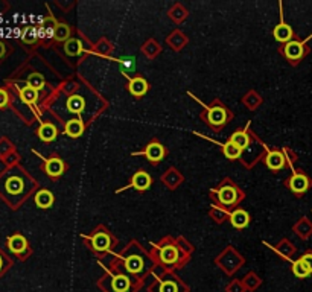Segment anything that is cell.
Masks as SVG:
<instances>
[{"mask_svg": "<svg viewBox=\"0 0 312 292\" xmlns=\"http://www.w3.org/2000/svg\"><path fill=\"white\" fill-rule=\"evenodd\" d=\"M207 119L210 122V125H213V127H221V125L226 124L227 113H226V110L223 107H212V108H209Z\"/></svg>", "mask_w": 312, "mask_h": 292, "instance_id": "6da1fadb", "label": "cell"}, {"mask_svg": "<svg viewBox=\"0 0 312 292\" xmlns=\"http://www.w3.org/2000/svg\"><path fill=\"white\" fill-rule=\"evenodd\" d=\"M218 198L224 206H233L237 201V190L233 186H224L218 192Z\"/></svg>", "mask_w": 312, "mask_h": 292, "instance_id": "7a4b0ae2", "label": "cell"}, {"mask_svg": "<svg viewBox=\"0 0 312 292\" xmlns=\"http://www.w3.org/2000/svg\"><path fill=\"white\" fill-rule=\"evenodd\" d=\"M230 222L234 228H245L250 222V215L242 209H237L230 215Z\"/></svg>", "mask_w": 312, "mask_h": 292, "instance_id": "3957f363", "label": "cell"}, {"mask_svg": "<svg viewBox=\"0 0 312 292\" xmlns=\"http://www.w3.org/2000/svg\"><path fill=\"white\" fill-rule=\"evenodd\" d=\"M303 44L300 41H290V43H286L285 46V55L288 60H291V61H297L303 57Z\"/></svg>", "mask_w": 312, "mask_h": 292, "instance_id": "277c9868", "label": "cell"}, {"mask_svg": "<svg viewBox=\"0 0 312 292\" xmlns=\"http://www.w3.org/2000/svg\"><path fill=\"white\" fill-rule=\"evenodd\" d=\"M309 180H308V177L306 175H303V174H294L293 177H291V180H290V187H291V190L294 192V193H305L306 190H308V187H309Z\"/></svg>", "mask_w": 312, "mask_h": 292, "instance_id": "5b68a950", "label": "cell"}, {"mask_svg": "<svg viewBox=\"0 0 312 292\" xmlns=\"http://www.w3.org/2000/svg\"><path fill=\"white\" fill-rule=\"evenodd\" d=\"M44 169H46L47 175H51V177H60V175H63V172H64V163H63L61 158L54 157V158H49V160L46 161Z\"/></svg>", "mask_w": 312, "mask_h": 292, "instance_id": "8992f818", "label": "cell"}, {"mask_svg": "<svg viewBox=\"0 0 312 292\" xmlns=\"http://www.w3.org/2000/svg\"><path fill=\"white\" fill-rule=\"evenodd\" d=\"M8 247L14 254H21L28 247V240L21 234H14L8 239Z\"/></svg>", "mask_w": 312, "mask_h": 292, "instance_id": "52a82bcc", "label": "cell"}, {"mask_svg": "<svg viewBox=\"0 0 312 292\" xmlns=\"http://www.w3.org/2000/svg\"><path fill=\"white\" fill-rule=\"evenodd\" d=\"M274 38L280 43H290L293 38V29L290 24L286 23H280L274 28Z\"/></svg>", "mask_w": 312, "mask_h": 292, "instance_id": "ba28073f", "label": "cell"}, {"mask_svg": "<svg viewBox=\"0 0 312 292\" xmlns=\"http://www.w3.org/2000/svg\"><path fill=\"white\" fill-rule=\"evenodd\" d=\"M145 154L148 157L150 161H160L163 157H164V148L158 143V142H153L147 146V149H145Z\"/></svg>", "mask_w": 312, "mask_h": 292, "instance_id": "9c48e42d", "label": "cell"}, {"mask_svg": "<svg viewBox=\"0 0 312 292\" xmlns=\"http://www.w3.org/2000/svg\"><path fill=\"white\" fill-rule=\"evenodd\" d=\"M110 243H111V239L105 233H96L91 237V245L96 251H107L110 248Z\"/></svg>", "mask_w": 312, "mask_h": 292, "instance_id": "30bf717a", "label": "cell"}, {"mask_svg": "<svg viewBox=\"0 0 312 292\" xmlns=\"http://www.w3.org/2000/svg\"><path fill=\"white\" fill-rule=\"evenodd\" d=\"M131 186L137 190H147L151 186V177L147 172L140 170V172L134 174V177L131 180Z\"/></svg>", "mask_w": 312, "mask_h": 292, "instance_id": "8fae6325", "label": "cell"}, {"mask_svg": "<svg viewBox=\"0 0 312 292\" xmlns=\"http://www.w3.org/2000/svg\"><path fill=\"white\" fill-rule=\"evenodd\" d=\"M160 260L166 265H172L178 260V250L174 245H166L160 250Z\"/></svg>", "mask_w": 312, "mask_h": 292, "instance_id": "7c38bea8", "label": "cell"}, {"mask_svg": "<svg viewBox=\"0 0 312 292\" xmlns=\"http://www.w3.org/2000/svg\"><path fill=\"white\" fill-rule=\"evenodd\" d=\"M265 161L271 170H279L285 166V155L280 151H271V152H268Z\"/></svg>", "mask_w": 312, "mask_h": 292, "instance_id": "4fadbf2b", "label": "cell"}, {"mask_svg": "<svg viewBox=\"0 0 312 292\" xmlns=\"http://www.w3.org/2000/svg\"><path fill=\"white\" fill-rule=\"evenodd\" d=\"M35 204L40 209H49L54 204V195L51 190H40L35 195Z\"/></svg>", "mask_w": 312, "mask_h": 292, "instance_id": "5bb4252c", "label": "cell"}, {"mask_svg": "<svg viewBox=\"0 0 312 292\" xmlns=\"http://www.w3.org/2000/svg\"><path fill=\"white\" fill-rule=\"evenodd\" d=\"M130 93L133 94V96H137V97H140V96H143L147 91H148V82L143 79V78H134V79H131V82H130Z\"/></svg>", "mask_w": 312, "mask_h": 292, "instance_id": "9a60e30c", "label": "cell"}, {"mask_svg": "<svg viewBox=\"0 0 312 292\" xmlns=\"http://www.w3.org/2000/svg\"><path fill=\"white\" fill-rule=\"evenodd\" d=\"M84 133V124L79 120V119H74V120H70L66 124V134L69 137H79L81 134Z\"/></svg>", "mask_w": 312, "mask_h": 292, "instance_id": "2e32d148", "label": "cell"}, {"mask_svg": "<svg viewBox=\"0 0 312 292\" xmlns=\"http://www.w3.org/2000/svg\"><path fill=\"white\" fill-rule=\"evenodd\" d=\"M57 134H58V131H57L55 125H52V124H43L38 128V137L43 142H52V140H55L57 139Z\"/></svg>", "mask_w": 312, "mask_h": 292, "instance_id": "e0dca14e", "label": "cell"}, {"mask_svg": "<svg viewBox=\"0 0 312 292\" xmlns=\"http://www.w3.org/2000/svg\"><path fill=\"white\" fill-rule=\"evenodd\" d=\"M111 288L114 292H127L130 289V279L127 276H114L111 280Z\"/></svg>", "mask_w": 312, "mask_h": 292, "instance_id": "ac0fdd59", "label": "cell"}, {"mask_svg": "<svg viewBox=\"0 0 312 292\" xmlns=\"http://www.w3.org/2000/svg\"><path fill=\"white\" fill-rule=\"evenodd\" d=\"M64 51L69 57H77L82 52V43L77 38H70L64 44Z\"/></svg>", "mask_w": 312, "mask_h": 292, "instance_id": "d6986e66", "label": "cell"}, {"mask_svg": "<svg viewBox=\"0 0 312 292\" xmlns=\"http://www.w3.org/2000/svg\"><path fill=\"white\" fill-rule=\"evenodd\" d=\"M84 107H85V102L79 94H74L67 99V108L70 113H81Z\"/></svg>", "mask_w": 312, "mask_h": 292, "instance_id": "ffe728a7", "label": "cell"}, {"mask_svg": "<svg viewBox=\"0 0 312 292\" xmlns=\"http://www.w3.org/2000/svg\"><path fill=\"white\" fill-rule=\"evenodd\" d=\"M20 97H21V101L26 104H35L38 101V90L26 85L20 90Z\"/></svg>", "mask_w": 312, "mask_h": 292, "instance_id": "44dd1931", "label": "cell"}, {"mask_svg": "<svg viewBox=\"0 0 312 292\" xmlns=\"http://www.w3.org/2000/svg\"><path fill=\"white\" fill-rule=\"evenodd\" d=\"M70 26L66 23H58L55 26V31H54V38L57 41H69L70 40Z\"/></svg>", "mask_w": 312, "mask_h": 292, "instance_id": "7402d4cb", "label": "cell"}, {"mask_svg": "<svg viewBox=\"0 0 312 292\" xmlns=\"http://www.w3.org/2000/svg\"><path fill=\"white\" fill-rule=\"evenodd\" d=\"M125 268L130 271V273H133V274H137V273H140L142 271V268H143V260H142V257H139V256H130L127 260H125Z\"/></svg>", "mask_w": 312, "mask_h": 292, "instance_id": "603a6c76", "label": "cell"}, {"mask_svg": "<svg viewBox=\"0 0 312 292\" xmlns=\"http://www.w3.org/2000/svg\"><path fill=\"white\" fill-rule=\"evenodd\" d=\"M230 142L234 143L236 146H239L241 149H245L247 146H248V143H250V137H248V134H245L244 131H236V133L232 136Z\"/></svg>", "mask_w": 312, "mask_h": 292, "instance_id": "cb8c5ba5", "label": "cell"}, {"mask_svg": "<svg viewBox=\"0 0 312 292\" xmlns=\"http://www.w3.org/2000/svg\"><path fill=\"white\" fill-rule=\"evenodd\" d=\"M241 152H242V149L239 148V146H236L234 143H232L230 140L224 145V155L230 160L237 158L239 155H241Z\"/></svg>", "mask_w": 312, "mask_h": 292, "instance_id": "d4e9b609", "label": "cell"}, {"mask_svg": "<svg viewBox=\"0 0 312 292\" xmlns=\"http://www.w3.org/2000/svg\"><path fill=\"white\" fill-rule=\"evenodd\" d=\"M293 273H294L299 279H305V277H308V276L311 274V271L306 268V265L303 263L302 259H299L297 262H294V265H293Z\"/></svg>", "mask_w": 312, "mask_h": 292, "instance_id": "484cf974", "label": "cell"}, {"mask_svg": "<svg viewBox=\"0 0 312 292\" xmlns=\"http://www.w3.org/2000/svg\"><path fill=\"white\" fill-rule=\"evenodd\" d=\"M28 85L35 90H41L44 87V78L40 75V73H31L28 78Z\"/></svg>", "mask_w": 312, "mask_h": 292, "instance_id": "4316f807", "label": "cell"}, {"mask_svg": "<svg viewBox=\"0 0 312 292\" xmlns=\"http://www.w3.org/2000/svg\"><path fill=\"white\" fill-rule=\"evenodd\" d=\"M158 292H178V286L175 282L172 280H166L160 285V289Z\"/></svg>", "mask_w": 312, "mask_h": 292, "instance_id": "83f0119b", "label": "cell"}, {"mask_svg": "<svg viewBox=\"0 0 312 292\" xmlns=\"http://www.w3.org/2000/svg\"><path fill=\"white\" fill-rule=\"evenodd\" d=\"M8 192H11V193H18L20 190H21V183L18 181V180H15V178H12V180H9V183H8Z\"/></svg>", "mask_w": 312, "mask_h": 292, "instance_id": "f1b7e54d", "label": "cell"}, {"mask_svg": "<svg viewBox=\"0 0 312 292\" xmlns=\"http://www.w3.org/2000/svg\"><path fill=\"white\" fill-rule=\"evenodd\" d=\"M8 101H9V97H8V93H6V91H5L3 88H0V108H3V107H6Z\"/></svg>", "mask_w": 312, "mask_h": 292, "instance_id": "f546056e", "label": "cell"}, {"mask_svg": "<svg viewBox=\"0 0 312 292\" xmlns=\"http://www.w3.org/2000/svg\"><path fill=\"white\" fill-rule=\"evenodd\" d=\"M302 260H303V263L306 265V268H308V270L312 273V254H311V253L305 254V256L302 257Z\"/></svg>", "mask_w": 312, "mask_h": 292, "instance_id": "4dcf8cb0", "label": "cell"}, {"mask_svg": "<svg viewBox=\"0 0 312 292\" xmlns=\"http://www.w3.org/2000/svg\"><path fill=\"white\" fill-rule=\"evenodd\" d=\"M121 63L127 66L128 69H134V58H127V60H122Z\"/></svg>", "mask_w": 312, "mask_h": 292, "instance_id": "1f68e13d", "label": "cell"}, {"mask_svg": "<svg viewBox=\"0 0 312 292\" xmlns=\"http://www.w3.org/2000/svg\"><path fill=\"white\" fill-rule=\"evenodd\" d=\"M5 55V44L0 43V58H2Z\"/></svg>", "mask_w": 312, "mask_h": 292, "instance_id": "d6a6232c", "label": "cell"}, {"mask_svg": "<svg viewBox=\"0 0 312 292\" xmlns=\"http://www.w3.org/2000/svg\"><path fill=\"white\" fill-rule=\"evenodd\" d=\"M0 268H2V259H0Z\"/></svg>", "mask_w": 312, "mask_h": 292, "instance_id": "836d02e7", "label": "cell"}]
</instances>
